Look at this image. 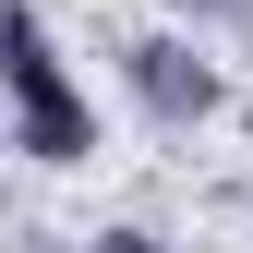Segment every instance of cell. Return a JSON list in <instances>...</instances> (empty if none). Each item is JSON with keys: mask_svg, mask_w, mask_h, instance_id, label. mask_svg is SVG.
<instances>
[{"mask_svg": "<svg viewBox=\"0 0 253 253\" xmlns=\"http://www.w3.org/2000/svg\"><path fill=\"white\" fill-rule=\"evenodd\" d=\"M0 97H12V157H37V169H84L97 157V97L73 84L60 37L24 0H0Z\"/></svg>", "mask_w": 253, "mask_h": 253, "instance_id": "6da1fadb", "label": "cell"}, {"mask_svg": "<svg viewBox=\"0 0 253 253\" xmlns=\"http://www.w3.org/2000/svg\"><path fill=\"white\" fill-rule=\"evenodd\" d=\"M121 73H133V97H145L157 121H205V109H217V73H205L181 37H133V48H121Z\"/></svg>", "mask_w": 253, "mask_h": 253, "instance_id": "7a4b0ae2", "label": "cell"}, {"mask_svg": "<svg viewBox=\"0 0 253 253\" xmlns=\"http://www.w3.org/2000/svg\"><path fill=\"white\" fill-rule=\"evenodd\" d=\"M97 253H169L157 229H97Z\"/></svg>", "mask_w": 253, "mask_h": 253, "instance_id": "3957f363", "label": "cell"}, {"mask_svg": "<svg viewBox=\"0 0 253 253\" xmlns=\"http://www.w3.org/2000/svg\"><path fill=\"white\" fill-rule=\"evenodd\" d=\"M181 12H241V0H181Z\"/></svg>", "mask_w": 253, "mask_h": 253, "instance_id": "277c9868", "label": "cell"}]
</instances>
